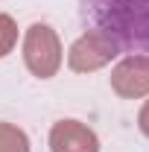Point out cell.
<instances>
[{"instance_id":"obj_7","label":"cell","mask_w":149,"mask_h":152,"mask_svg":"<svg viewBox=\"0 0 149 152\" xmlns=\"http://www.w3.org/2000/svg\"><path fill=\"white\" fill-rule=\"evenodd\" d=\"M18 44V23L0 12V58H6Z\"/></svg>"},{"instance_id":"obj_2","label":"cell","mask_w":149,"mask_h":152,"mask_svg":"<svg viewBox=\"0 0 149 152\" xmlns=\"http://www.w3.org/2000/svg\"><path fill=\"white\" fill-rule=\"evenodd\" d=\"M23 64L38 79H50L61 67V41L47 23H32L23 35Z\"/></svg>"},{"instance_id":"obj_5","label":"cell","mask_w":149,"mask_h":152,"mask_svg":"<svg viewBox=\"0 0 149 152\" xmlns=\"http://www.w3.org/2000/svg\"><path fill=\"white\" fill-rule=\"evenodd\" d=\"M50 149L53 152H99V140L85 123L58 120L50 129Z\"/></svg>"},{"instance_id":"obj_1","label":"cell","mask_w":149,"mask_h":152,"mask_svg":"<svg viewBox=\"0 0 149 152\" xmlns=\"http://www.w3.org/2000/svg\"><path fill=\"white\" fill-rule=\"evenodd\" d=\"M79 18L111 38L120 53L149 56V0H79Z\"/></svg>"},{"instance_id":"obj_4","label":"cell","mask_w":149,"mask_h":152,"mask_svg":"<svg viewBox=\"0 0 149 152\" xmlns=\"http://www.w3.org/2000/svg\"><path fill=\"white\" fill-rule=\"evenodd\" d=\"M111 88L123 99L149 96V56H126L111 70Z\"/></svg>"},{"instance_id":"obj_3","label":"cell","mask_w":149,"mask_h":152,"mask_svg":"<svg viewBox=\"0 0 149 152\" xmlns=\"http://www.w3.org/2000/svg\"><path fill=\"white\" fill-rule=\"evenodd\" d=\"M117 53H120V47L111 38H105L96 29H88L85 35H79L70 44L67 64H70L73 73H91V70H99L102 64H108Z\"/></svg>"},{"instance_id":"obj_8","label":"cell","mask_w":149,"mask_h":152,"mask_svg":"<svg viewBox=\"0 0 149 152\" xmlns=\"http://www.w3.org/2000/svg\"><path fill=\"white\" fill-rule=\"evenodd\" d=\"M137 126H140V132L149 137V99L143 102V108H140V114H137Z\"/></svg>"},{"instance_id":"obj_6","label":"cell","mask_w":149,"mask_h":152,"mask_svg":"<svg viewBox=\"0 0 149 152\" xmlns=\"http://www.w3.org/2000/svg\"><path fill=\"white\" fill-rule=\"evenodd\" d=\"M0 152H29V137L15 123H0Z\"/></svg>"}]
</instances>
